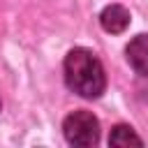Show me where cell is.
Returning a JSON list of instances; mask_svg holds the SVG:
<instances>
[{"label": "cell", "mask_w": 148, "mask_h": 148, "mask_svg": "<svg viewBox=\"0 0 148 148\" xmlns=\"http://www.w3.org/2000/svg\"><path fill=\"white\" fill-rule=\"evenodd\" d=\"M62 134L72 146H95L99 141V120L86 111H72L62 123Z\"/></svg>", "instance_id": "obj_2"}, {"label": "cell", "mask_w": 148, "mask_h": 148, "mask_svg": "<svg viewBox=\"0 0 148 148\" xmlns=\"http://www.w3.org/2000/svg\"><path fill=\"white\" fill-rule=\"evenodd\" d=\"M99 23H102V28H104L106 32L120 35V32H125L127 25H130V12H127L123 5H109V7L102 9Z\"/></svg>", "instance_id": "obj_4"}, {"label": "cell", "mask_w": 148, "mask_h": 148, "mask_svg": "<svg viewBox=\"0 0 148 148\" xmlns=\"http://www.w3.org/2000/svg\"><path fill=\"white\" fill-rule=\"evenodd\" d=\"M109 143H111V146H130V143L141 146L143 141H141V136H139L130 125H116V127L111 130V134H109Z\"/></svg>", "instance_id": "obj_5"}, {"label": "cell", "mask_w": 148, "mask_h": 148, "mask_svg": "<svg viewBox=\"0 0 148 148\" xmlns=\"http://www.w3.org/2000/svg\"><path fill=\"white\" fill-rule=\"evenodd\" d=\"M130 67L139 76H148V35H136L125 49Z\"/></svg>", "instance_id": "obj_3"}, {"label": "cell", "mask_w": 148, "mask_h": 148, "mask_svg": "<svg viewBox=\"0 0 148 148\" xmlns=\"http://www.w3.org/2000/svg\"><path fill=\"white\" fill-rule=\"evenodd\" d=\"M65 83L86 99H97L106 88V74L99 58L88 49H72L65 56Z\"/></svg>", "instance_id": "obj_1"}]
</instances>
